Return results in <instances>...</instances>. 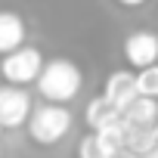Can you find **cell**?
<instances>
[{
  "label": "cell",
  "mask_w": 158,
  "mask_h": 158,
  "mask_svg": "<svg viewBox=\"0 0 158 158\" xmlns=\"http://www.w3.org/2000/svg\"><path fill=\"white\" fill-rule=\"evenodd\" d=\"M81 68H77L71 59H50L44 62L40 74H37V93L47 102H71L77 93H81Z\"/></svg>",
  "instance_id": "6da1fadb"
},
{
  "label": "cell",
  "mask_w": 158,
  "mask_h": 158,
  "mask_svg": "<svg viewBox=\"0 0 158 158\" xmlns=\"http://www.w3.org/2000/svg\"><path fill=\"white\" fill-rule=\"evenodd\" d=\"M25 127H28V136L37 146H53L71 130V112L62 102H47V106L31 109Z\"/></svg>",
  "instance_id": "7a4b0ae2"
},
{
  "label": "cell",
  "mask_w": 158,
  "mask_h": 158,
  "mask_svg": "<svg viewBox=\"0 0 158 158\" xmlns=\"http://www.w3.org/2000/svg\"><path fill=\"white\" fill-rule=\"evenodd\" d=\"M40 68H44L40 50L25 47V44L16 47V50H10V53H3V59H0V74H3V81L6 84H19V87L37 81Z\"/></svg>",
  "instance_id": "3957f363"
},
{
  "label": "cell",
  "mask_w": 158,
  "mask_h": 158,
  "mask_svg": "<svg viewBox=\"0 0 158 158\" xmlns=\"http://www.w3.org/2000/svg\"><path fill=\"white\" fill-rule=\"evenodd\" d=\"M31 109H34V102H31V93L25 87H19V84H3L0 87V127L3 130L25 127Z\"/></svg>",
  "instance_id": "277c9868"
},
{
  "label": "cell",
  "mask_w": 158,
  "mask_h": 158,
  "mask_svg": "<svg viewBox=\"0 0 158 158\" xmlns=\"http://www.w3.org/2000/svg\"><path fill=\"white\" fill-rule=\"evenodd\" d=\"M124 59L133 68L152 65L158 59V34H152V31H133L124 40Z\"/></svg>",
  "instance_id": "5b68a950"
},
{
  "label": "cell",
  "mask_w": 158,
  "mask_h": 158,
  "mask_svg": "<svg viewBox=\"0 0 158 158\" xmlns=\"http://www.w3.org/2000/svg\"><path fill=\"white\" fill-rule=\"evenodd\" d=\"M121 121H124V127H155V121H158V99H149V96L136 93L121 109Z\"/></svg>",
  "instance_id": "8992f818"
},
{
  "label": "cell",
  "mask_w": 158,
  "mask_h": 158,
  "mask_svg": "<svg viewBox=\"0 0 158 158\" xmlns=\"http://www.w3.org/2000/svg\"><path fill=\"white\" fill-rule=\"evenodd\" d=\"M106 99H112L118 109H124L133 96H136V74L121 68V71H112L109 74V81H106Z\"/></svg>",
  "instance_id": "52a82bcc"
},
{
  "label": "cell",
  "mask_w": 158,
  "mask_h": 158,
  "mask_svg": "<svg viewBox=\"0 0 158 158\" xmlns=\"http://www.w3.org/2000/svg\"><path fill=\"white\" fill-rule=\"evenodd\" d=\"M25 44V19L13 10H0V56Z\"/></svg>",
  "instance_id": "ba28073f"
},
{
  "label": "cell",
  "mask_w": 158,
  "mask_h": 158,
  "mask_svg": "<svg viewBox=\"0 0 158 158\" xmlns=\"http://www.w3.org/2000/svg\"><path fill=\"white\" fill-rule=\"evenodd\" d=\"M84 121H87V127H90V130H102V127H109V124L121 121V109H118L112 99L96 96V99H90V102H87Z\"/></svg>",
  "instance_id": "9c48e42d"
},
{
  "label": "cell",
  "mask_w": 158,
  "mask_h": 158,
  "mask_svg": "<svg viewBox=\"0 0 158 158\" xmlns=\"http://www.w3.org/2000/svg\"><path fill=\"white\" fill-rule=\"evenodd\" d=\"M124 146L130 152L143 155L158 146V133H155V127H124Z\"/></svg>",
  "instance_id": "30bf717a"
},
{
  "label": "cell",
  "mask_w": 158,
  "mask_h": 158,
  "mask_svg": "<svg viewBox=\"0 0 158 158\" xmlns=\"http://www.w3.org/2000/svg\"><path fill=\"white\" fill-rule=\"evenodd\" d=\"M136 93L139 96H149V99H158V65H143L136 71Z\"/></svg>",
  "instance_id": "8fae6325"
},
{
  "label": "cell",
  "mask_w": 158,
  "mask_h": 158,
  "mask_svg": "<svg viewBox=\"0 0 158 158\" xmlns=\"http://www.w3.org/2000/svg\"><path fill=\"white\" fill-rule=\"evenodd\" d=\"M106 155H109V149L102 146V139L96 136V130L87 133L81 143H77V158H106Z\"/></svg>",
  "instance_id": "7c38bea8"
},
{
  "label": "cell",
  "mask_w": 158,
  "mask_h": 158,
  "mask_svg": "<svg viewBox=\"0 0 158 158\" xmlns=\"http://www.w3.org/2000/svg\"><path fill=\"white\" fill-rule=\"evenodd\" d=\"M106 158H136V152H130L127 146H118V149H112Z\"/></svg>",
  "instance_id": "4fadbf2b"
},
{
  "label": "cell",
  "mask_w": 158,
  "mask_h": 158,
  "mask_svg": "<svg viewBox=\"0 0 158 158\" xmlns=\"http://www.w3.org/2000/svg\"><path fill=\"white\" fill-rule=\"evenodd\" d=\"M118 3H121V6H143L146 0H118Z\"/></svg>",
  "instance_id": "5bb4252c"
},
{
  "label": "cell",
  "mask_w": 158,
  "mask_h": 158,
  "mask_svg": "<svg viewBox=\"0 0 158 158\" xmlns=\"http://www.w3.org/2000/svg\"><path fill=\"white\" fill-rule=\"evenodd\" d=\"M136 158H158V146H155V149H149V152H143V155H136Z\"/></svg>",
  "instance_id": "9a60e30c"
},
{
  "label": "cell",
  "mask_w": 158,
  "mask_h": 158,
  "mask_svg": "<svg viewBox=\"0 0 158 158\" xmlns=\"http://www.w3.org/2000/svg\"><path fill=\"white\" fill-rule=\"evenodd\" d=\"M155 133H158V121H155Z\"/></svg>",
  "instance_id": "2e32d148"
},
{
  "label": "cell",
  "mask_w": 158,
  "mask_h": 158,
  "mask_svg": "<svg viewBox=\"0 0 158 158\" xmlns=\"http://www.w3.org/2000/svg\"><path fill=\"white\" fill-rule=\"evenodd\" d=\"M0 130H3V127H0Z\"/></svg>",
  "instance_id": "e0dca14e"
},
{
  "label": "cell",
  "mask_w": 158,
  "mask_h": 158,
  "mask_svg": "<svg viewBox=\"0 0 158 158\" xmlns=\"http://www.w3.org/2000/svg\"><path fill=\"white\" fill-rule=\"evenodd\" d=\"M0 155H3V152H0Z\"/></svg>",
  "instance_id": "ac0fdd59"
}]
</instances>
